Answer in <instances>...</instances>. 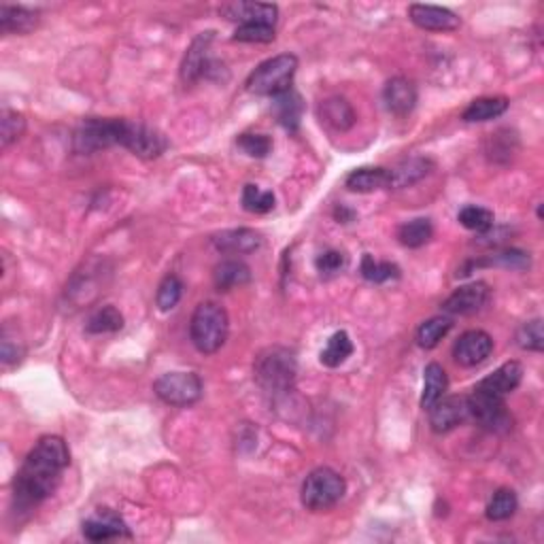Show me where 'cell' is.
I'll return each mask as SVG.
<instances>
[{"label": "cell", "instance_id": "31", "mask_svg": "<svg viewBox=\"0 0 544 544\" xmlns=\"http://www.w3.org/2000/svg\"><path fill=\"white\" fill-rule=\"evenodd\" d=\"M516 506H519V500H516V493L513 489L508 487L498 489L487 504V519L489 521L510 519V516L516 513Z\"/></svg>", "mask_w": 544, "mask_h": 544}, {"label": "cell", "instance_id": "2", "mask_svg": "<svg viewBox=\"0 0 544 544\" xmlns=\"http://www.w3.org/2000/svg\"><path fill=\"white\" fill-rule=\"evenodd\" d=\"M230 332V317L221 304L200 302L189 321V336L194 347L204 356L217 353L226 345Z\"/></svg>", "mask_w": 544, "mask_h": 544}, {"label": "cell", "instance_id": "7", "mask_svg": "<svg viewBox=\"0 0 544 544\" xmlns=\"http://www.w3.org/2000/svg\"><path fill=\"white\" fill-rule=\"evenodd\" d=\"M154 391L164 404L192 406L203 398V380L196 372H168L156 380Z\"/></svg>", "mask_w": 544, "mask_h": 544}, {"label": "cell", "instance_id": "33", "mask_svg": "<svg viewBox=\"0 0 544 544\" xmlns=\"http://www.w3.org/2000/svg\"><path fill=\"white\" fill-rule=\"evenodd\" d=\"M26 132V117L13 108H3L0 116V147L9 149Z\"/></svg>", "mask_w": 544, "mask_h": 544}, {"label": "cell", "instance_id": "22", "mask_svg": "<svg viewBox=\"0 0 544 544\" xmlns=\"http://www.w3.org/2000/svg\"><path fill=\"white\" fill-rule=\"evenodd\" d=\"M347 188L351 192L357 194H370V192H379V189H389L391 188V175L389 168H380V166H366V168H357L353 171L345 181Z\"/></svg>", "mask_w": 544, "mask_h": 544}, {"label": "cell", "instance_id": "28", "mask_svg": "<svg viewBox=\"0 0 544 544\" xmlns=\"http://www.w3.org/2000/svg\"><path fill=\"white\" fill-rule=\"evenodd\" d=\"M351 353H353V342L349 339V334H347V332H336V334L330 336L328 345H325V349L321 351L319 360L324 366L339 368L349 360Z\"/></svg>", "mask_w": 544, "mask_h": 544}, {"label": "cell", "instance_id": "16", "mask_svg": "<svg viewBox=\"0 0 544 544\" xmlns=\"http://www.w3.org/2000/svg\"><path fill=\"white\" fill-rule=\"evenodd\" d=\"M383 102L394 116L404 117L417 107V85L406 77H394L385 84Z\"/></svg>", "mask_w": 544, "mask_h": 544}, {"label": "cell", "instance_id": "29", "mask_svg": "<svg viewBox=\"0 0 544 544\" xmlns=\"http://www.w3.org/2000/svg\"><path fill=\"white\" fill-rule=\"evenodd\" d=\"M451 328H453V321L449 317H432L423 321L417 330V345L421 349H434L449 334Z\"/></svg>", "mask_w": 544, "mask_h": 544}, {"label": "cell", "instance_id": "15", "mask_svg": "<svg viewBox=\"0 0 544 544\" xmlns=\"http://www.w3.org/2000/svg\"><path fill=\"white\" fill-rule=\"evenodd\" d=\"M226 20H234L241 24H266L275 26L279 18V7L270 3H232L220 9Z\"/></svg>", "mask_w": 544, "mask_h": 544}, {"label": "cell", "instance_id": "36", "mask_svg": "<svg viewBox=\"0 0 544 544\" xmlns=\"http://www.w3.org/2000/svg\"><path fill=\"white\" fill-rule=\"evenodd\" d=\"M460 224L472 232H487L493 228V213L483 206H464L457 215Z\"/></svg>", "mask_w": 544, "mask_h": 544}, {"label": "cell", "instance_id": "10", "mask_svg": "<svg viewBox=\"0 0 544 544\" xmlns=\"http://www.w3.org/2000/svg\"><path fill=\"white\" fill-rule=\"evenodd\" d=\"M429 426L436 434H447L451 429L470 419L468 396H443L436 404L429 406Z\"/></svg>", "mask_w": 544, "mask_h": 544}, {"label": "cell", "instance_id": "11", "mask_svg": "<svg viewBox=\"0 0 544 544\" xmlns=\"http://www.w3.org/2000/svg\"><path fill=\"white\" fill-rule=\"evenodd\" d=\"M215 39V32H200L192 41V45L185 52V58L181 62V81L185 85H192L198 79H203L209 73L211 67V43Z\"/></svg>", "mask_w": 544, "mask_h": 544}, {"label": "cell", "instance_id": "5", "mask_svg": "<svg viewBox=\"0 0 544 544\" xmlns=\"http://www.w3.org/2000/svg\"><path fill=\"white\" fill-rule=\"evenodd\" d=\"M347 492V483L332 468H315L302 483V504L311 513H325L340 502Z\"/></svg>", "mask_w": 544, "mask_h": 544}, {"label": "cell", "instance_id": "13", "mask_svg": "<svg viewBox=\"0 0 544 544\" xmlns=\"http://www.w3.org/2000/svg\"><path fill=\"white\" fill-rule=\"evenodd\" d=\"M489 296H492V290L487 283L475 281L451 293L443 302V311L447 315H475L489 302Z\"/></svg>", "mask_w": 544, "mask_h": 544}, {"label": "cell", "instance_id": "19", "mask_svg": "<svg viewBox=\"0 0 544 544\" xmlns=\"http://www.w3.org/2000/svg\"><path fill=\"white\" fill-rule=\"evenodd\" d=\"M84 536L92 542H105L113 538L130 536L128 527L122 519L111 510H100L96 516H92L84 524Z\"/></svg>", "mask_w": 544, "mask_h": 544}, {"label": "cell", "instance_id": "6", "mask_svg": "<svg viewBox=\"0 0 544 544\" xmlns=\"http://www.w3.org/2000/svg\"><path fill=\"white\" fill-rule=\"evenodd\" d=\"M119 147L132 151L134 156L154 160L166 151L168 140L160 130L147 126L140 122H130V119H119Z\"/></svg>", "mask_w": 544, "mask_h": 544}, {"label": "cell", "instance_id": "18", "mask_svg": "<svg viewBox=\"0 0 544 544\" xmlns=\"http://www.w3.org/2000/svg\"><path fill=\"white\" fill-rule=\"evenodd\" d=\"M521 379H524V366L519 362H506L496 372L483 379L475 389L483 391V394L496 396V398H506L510 391L519 388Z\"/></svg>", "mask_w": 544, "mask_h": 544}, {"label": "cell", "instance_id": "23", "mask_svg": "<svg viewBox=\"0 0 544 544\" xmlns=\"http://www.w3.org/2000/svg\"><path fill=\"white\" fill-rule=\"evenodd\" d=\"M434 164L428 157H411V160L400 162L396 168H389L391 175V188L389 189H400V188H411L421 181L423 177L429 175Z\"/></svg>", "mask_w": 544, "mask_h": 544}, {"label": "cell", "instance_id": "34", "mask_svg": "<svg viewBox=\"0 0 544 544\" xmlns=\"http://www.w3.org/2000/svg\"><path fill=\"white\" fill-rule=\"evenodd\" d=\"M362 276L370 283H385L391 279H398L400 276V268L396 264L391 262H379V260H374L372 255L366 253L362 258Z\"/></svg>", "mask_w": 544, "mask_h": 544}, {"label": "cell", "instance_id": "42", "mask_svg": "<svg viewBox=\"0 0 544 544\" xmlns=\"http://www.w3.org/2000/svg\"><path fill=\"white\" fill-rule=\"evenodd\" d=\"M345 264H347V258L340 252H325V253H321L317 260H315V266H317V270L325 272V275L339 272Z\"/></svg>", "mask_w": 544, "mask_h": 544}, {"label": "cell", "instance_id": "4", "mask_svg": "<svg viewBox=\"0 0 544 544\" xmlns=\"http://www.w3.org/2000/svg\"><path fill=\"white\" fill-rule=\"evenodd\" d=\"M296 357L285 347H268L255 357V380L260 383V388L270 391V394L290 391L293 380H296Z\"/></svg>", "mask_w": 544, "mask_h": 544}, {"label": "cell", "instance_id": "27", "mask_svg": "<svg viewBox=\"0 0 544 544\" xmlns=\"http://www.w3.org/2000/svg\"><path fill=\"white\" fill-rule=\"evenodd\" d=\"M302 111H304V105H302V98L298 92L290 90V92H285V94L275 98V113H276V117H279V124L283 128L290 130V132H296V130L300 128Z\"/></svg>", "mask_w": 544, "mask_h": 544}, {"label": "cell", "instance_id": "8", "mask_svg": "<svg viewBox=\"0 0 544 544\" xmlns=\"http://www.w3.org/2000/svg\"><path fill=\"white\" fill-rule=\"evenodd\" d=\"M119 143V119L90 117L81 122L75 132V151L77 154H96Z\"/></svg>", "mask_w": 544, "mask_h": 544}, {"label": "cell", "instance_id": "1", "mask_svg": "<svg viewBox=\"0 0 544 544\" xmlns=\"http://www.w3.org/2000/svg\"><path fill=\"white\" fill-rule=\"evenodd\" d=\"M70 464L64 438L43 436L32 447L13 483V504L18 513L36 508L43 500L56 492L60 476Z\"/></svg>", "mask_w": 544, "mask_h": 544}, {"label": "cell", "instance_id": "12", "mask_svg": "<svg viewBox=\"0 0 544 544\" xmlns=\"http://www.w3.org/2000/svg\"><path fill=\"white\" fill-rule=\"evenodd\" d=\"M493 339L483 330H468L460 336L453 347V357L460 366H478L492 356Z\"/></svg>", "mask_w": 544, "mask_h": 544}, {"label": "cell", "instance_id": "21", "mask_svg": "<svg viewBox=\"0 0 544 544\" xmlns=\"http://www.w3.org/2000/svg\"><path fill=\"white\" fill-rule=\"evenodd\" d=\"M41 15L26 7L0 4V32L3 35H28L39 26Z\"/></svg>", "mask_w": 544, "mask_h": 544}, {"label": "cell", "instance_id": "38", "mask_svg": "<svg viewBox=\"0 0 544 544\" xmlns=\"http://www.w3.org/2000/svg\"><path fill=\"white\" fill-rule=\"evenodd\" d=\"M516 345L525 351L540 353L544 349V332H542V319L525 321L516 332Z\"/></svg>", "mask_w": 544, "mask_h": 544}, {"label": "cell", "instance_id": "14", "mask_svg": "<svg viewBox=\"0 0 544 544\" xmlns=\"http://www.w3.org/2000/svg\"><path fill=\"white\" fill-rule=\"evenodd\" d=\"M408 18L412 24L421 30L432 32H451L461 26V20L453 11L444 7H432V4H411L408 7Z\"/></svg>", "mask_w": 544, "mask_h": 544}, {"label": "cell", "instance_id": "41", "mask_svg": "<svg viewBox=\"0 0 544 544\" xmlns=\"http://www.w3.org/2000/svg\"><path fill=\"white\" fill-rule=\"evenodd\" d=\"M489 266H502V268L510 270H524L530 266V255L524 252H516V249H508V252L496 253L492 260L487 262Z\"/></svg>", "mask_w": 544, "mask_h": 544}, {"label": "cell", "instance_id": "40", "mask_svg": "<svg viewBox=\"0 0 544 544\" xmlns=\"http://www.w3.org/2000/svg\"><path fill=\"white\" fill-rule=\"evenodd\" d=\"M236 145L252 157H266L272 149V140L266 134H241Z\"/></svg>", "mask_w": 544, "mask_h": 544}, {"label": "cell", "instance_id": "3", "mask_svg": "<svg viewBox=\"0 0 544 544\" xmlns=\"http://www.w3.org/2000/svg\"><path fill=\"white\" fill-rule=\"evenodd\" d=\"M298 73V58L293 53H279V56L264 60L258 68L247 77L249 94L276 98L292 90L293 77Z\"/></svg>", "mask_w": 544, "mask_h": 544}, {"label": "cell", "instance_id": "39", "mask_svg": "<svg viewBox=\"0 0 544 544\" xmlns=\"http://www.w3.org/2000/svg\"><path fill=\"white\" fill-rule=\"evenodd\" d=\"M275 36V26L266 24H241L234 32V41L241 43H270Z\"/></svg>", "mask_w": 544, "mask_h": 544}, {"label": "cell", "instance_id": "32", "mask_svg": "<svg viewBox=\"0 0 544 544\" xmlns=\"http://www.w3.org/2000/svg\"><path fill=\"white\" fill-rule=\"evenodd\" d=\"M124 328V315L117 311L116 307H102L92 315L88 325H85V332L88 334H108V332H117Z\"/></svg>", "mask_w": 544, "mask_h": 544}, {"label": "cell", "instance_id": "25", "mask_svg": "<svg viewBox=\"0 0 544 544\" xmlns=\"http://www.w3.org/2000/svg\"><path fill=\"white\" fill-rule=\"evenodd\" d=\"M510 107V100L506 96H485L472 100L464 111V122L468 124H478V122H489V119H496L504 116L506 108Z\"/></svg>", "mask_w": 544, "mask_h": 544}, {"label": "cell", "instance_id": "35", "mask_svg": "<svg viewBox=\"0 0 544 544\" xmlns=\"http://www.w3.org/2000/svg\"><path fill=\"white\" fill-rule=\"evenodd\" d=\"M183 296V283L179 279L177 275H168L164 276V281L160 283V287H157V308L160 311H172V308L177 307L179 300H181Z\"/></svg>", "mask_w": 544, "mask_h": 544}, {"label": "cell", "instance_id": "37", "mask_svg": "<svg viewBox=\"0 0 544 544\" xmlns=\"http://www.w3.org/2000/svg\"><path fill=\"white\" fill-rule=\"evenodd\" d=\"M243 206L249 213H268L275 209V194L264 192L258 185H244L243 189Z\"/></svg>", "mask_w": 544, "mask_h": 544}, {"label": "cell", "instance_id": "43", "mask_svg": "<svg viewBox=\"0 0 544 544\" xmlns=\"http://www.w3.org/2000/svg\"><path fill=\"white\" fill-rule=\"evenodd\" d=\"M24 347L18 345V342H11V339L7 336V332L3 334V345H0V357H3V362L7 364H20L21 357H24Z\"/></svg>", "mask_w": 544, "mask_h": 544}, {"label": "cell", "instance_id": "17", "mask_svg": "<svg viewBox=\"0 0 544 544\" xmlns=\"http://www.w3.org/2000/svg\"><path fill=\"white\" fill-rule=\"evenodd\" d=\"M213 247L221 253H234V255H244L253 253L262 247V236L260 232L252 230V228H234V230H224L215 234L211 238Z\"/></svg>", "mask_w": 544, "mask_h": 544}, {"label": "cell", "instance_id": "30", "mask_svg": "<svg viewBox=\"0 0 544 544\" xmlns=\"http://www.w3.org/2000/svg\"><path fill=\"white\" fill-rule=\"evenodd\" d=\"M432 234H434L432 221L426 220V217H419V220L406 221V224L400 226L398 238H400V243L404 244V247L419 249V247H423L426 243H429Z\"/></svg>", "mask_w": 544, "mask_h": 544}, {"label": "cell", "instance_id": "20", "mask_svg": "<svg viewBox=\"0 0 544 544\" xmlns=\"http://www.w3.org/2000/svg\"><path fill=\"white\" fill-rule=\"evenodd\" d=\"M319 119L325 126L336 130V132H347L356 124V111L345 98L332 96L321 100L319 105Z\"/></svg>", "mask_w": 544, "mask_h": 544}, {"label": "cell", "instance_id": "9", "mask_svg": "<svg viewBox=\"0 0 544 544\" xmlns=\"http://www.w3.org/2000/svg\"><path fill=\"white\" fill-rule=\"evenodd\" d=\"M468 408H470V419H475L478 426L489 432H506L513 428V417L506 411L504 398L475 389L468 396Z\"/></svg>", "mask_w": 544, "mask_h": 544}, {"label": "cell", "instance_id": "24", "mask_svg": "<svg viewBox=\"0 0 544 544\" xmlns=\"http://www.w3.org/2000/svg\"><path fill=\"white\" fill-rule=\"evenodd\" d=\"M213 281L220 292H230L234 287H243L252 281V268L241 260H226V262L217 264Z\"/></svg>", "mask_w": 544, "mask_h": 544}, {"label": "cell", "instance_id": "26", "mask_svg": "<svg viewBox=\"0 0 544 544\" xmlns=\"http://www.w3.org/2000/svg\"><path fill=\"white\" fill-rule=\"evenodd\" d=\"M449 389V379L444 368L440 364L432 362L428 364L426 370H423V394H421V406L428 408L434 406L436 402L447 394Z\"/></svg>", "mask_w": 544, "mask_h": 544}]
</instances>
